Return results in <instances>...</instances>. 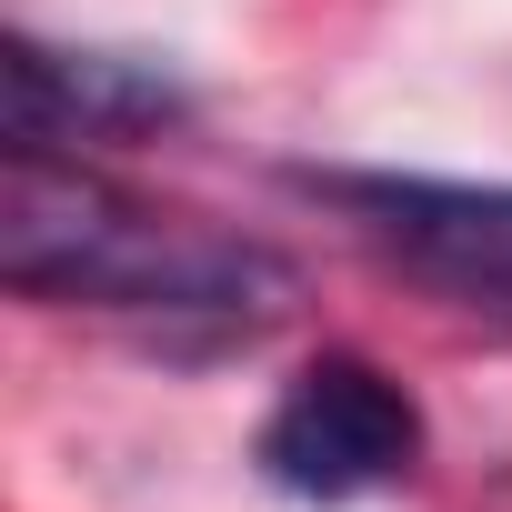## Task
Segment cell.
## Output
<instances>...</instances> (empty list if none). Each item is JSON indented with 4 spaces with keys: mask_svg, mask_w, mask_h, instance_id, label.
Masks as SVG:
<instances>
[{
    "mask_svg": "<svg viewBox=\"0 0 512 512\" xmlns=\"http://www.w3.org/2000/svg\"><path fill=\"white\" fill-rule=\"evenodd\" d=\"M382 262L422 292L512 322V181H432V171H302Z\"/></svg>",
    "mask_w": 512,
    "mask_h": 512,
    "instance_id": "cell-3",
    "label": "cell"
},
{
    "mask_svg": "<svg viewBox=\"0 0 512 512\" xmlns=\"http://www.w3.org/2000/svg\"><path fill=\"white\" fill-rule=\"evenodd\" d=\"M191 121V91L151 61L121 51H51V41H11V151H61V141H151Z\"/></svg>",
    "mask_w": 512,
    "mask_h": 512,
    "instance_id": "cell-4",
    "label": "cell"
},
{
    "mask_svg": "<svg viewBox=\"0 0 512 512\" xmlns=\"http://www.w3.org/2000/svg\"><path fill=\"white\" fill-rule=\"evenodd\" d=\"M0 282L21 302H91L151 322H272L292 262L191 211H151L61 151H11L0 181Z\"/></svg>",
    "mask_w": 512,
    "mask_h": 512,
    "instance_id": "cell-1",
    "label": "cell"
},
{
    "mask_svg": "<svg viewBox=\"0 0 512 512\" xmlns=\"http://www.w3.org/2000/svg\"><path fill=\"white\" fill-rule=\"evenodd\" d=\"M272 492L292 502H362L392 492L422 462V402L372 362V352H322L282 382V402L262 412V442H251Z\"/></svg>",
    "mask_w": 512,
    "mask_h": 512,
    "instance_id": "cell-2",
    "label": "cell"
}]
</instances>
